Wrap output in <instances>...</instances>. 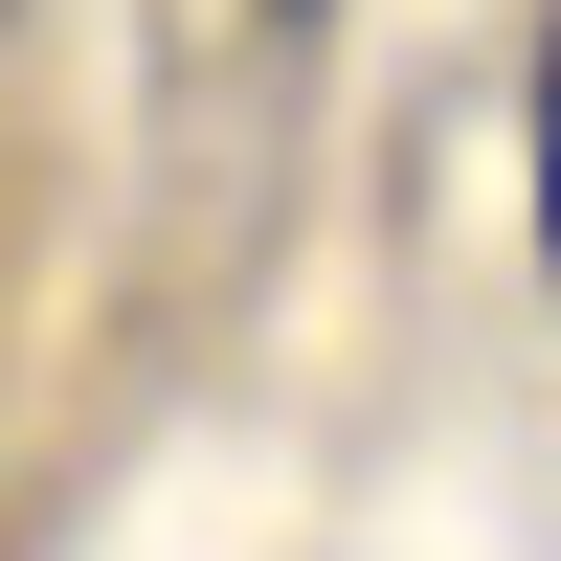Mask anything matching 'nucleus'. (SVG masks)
<instances>
[{"label":"nucleus","instance_id":"f257e3e1","mask_svg":"<svg viewBox=\"0 0 561 561\" xmlns=\"http://www.w3.org/2000/svg\"><path fill=\"white\" fill-rule=\"evenodd\" d=\"M270 23H293V0H270Z\"/></svg>","mask_w":561,"mask_h":561}]
</instances>
